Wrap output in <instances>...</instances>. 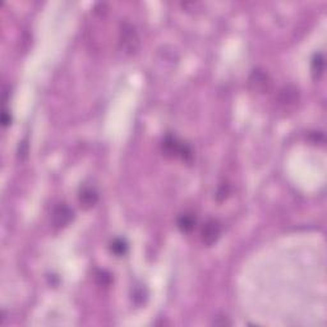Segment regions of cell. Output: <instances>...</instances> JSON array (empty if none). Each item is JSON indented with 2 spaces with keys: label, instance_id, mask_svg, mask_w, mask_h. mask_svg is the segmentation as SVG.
Instances as JSON below:
<instances>
[{
  "label": "cell",
  "instance_id": "1",
  "mask_svg": "<svg viewBox=\"0 0 327 327\" xmlns=\"http://www.w3.org/2000/svg\"><path fill=\"white\" fill-rule=\"evenodd\" d=\"M163 151L165 152V155H170L171 158H179L185 161H189L192 159V150L185 143L180 142L172 136H167L164 140Z\"/></svg>",
  "mask_w": 327,
  "mask_h": 327
},
{
  "label": "cell",
  "instance_id": "2",
  "mask_svg": "<svg viewBox=\"0 0 327 327\" xmlns=\"http://www.w3.org/2000/svg\"><path fill=\"white\" fill-rule=\"evenodd\" d=\"M220 235H221V225L217 220H208L204 226L202 228L201 238L204 245L211 247L219 240Z\"/></svg>",
  "mask_w": 327,
  "mask_h": 327
},
{
  "label": "cell",
  "instance_id": "3",
  "mask_svg": "<svg viewBox=\"0 0 327 327\" xmlns=\"http://www.w3.org/2000/svg\"><path fill=\"white\" fill-rule=\"evenodd\" d=\"M73 210H70L65 203H59L53 212V222L56 228H64L73 220Z\"/></svg>",
  "mask_w": 327,
  "mask_h": 327
},
{
  "label": "cell",
  "instance_id": "4",
  "mask_svg": "<svg viewBox=\"0 0 327 327\" xmlns=\"http://www.w3.org/2000/svg\"><path fill=\"white\" fill-rule=\"evenodd\" d=\"M79 203L83 208L88 210V208H92L95 204L97 203V199H99V194H97L96 190L94 188L87 187L85 185L83 188H81L79 190Z\"/></svg>",
  "mask_w": 327,
  "mask_h": 327
},
{
  "label": "cell",
  "instance_id": "5",
  "mask_svg": "<svg viewBox=\"0 0 327 327\" xmlns=\"http://www.w3.org/2000/svg\"><path fill=\"white\" fill-rule=\"evenodd\" d=\"M120 38H122V44L126 47H128L129 51L136 50L135 44H138V37L133 27L128 23H124L122 26V31H120Z\"/></svg>",
  "mask_w": 327,
  "mask_h": 327
},
{
  "label": "cell",
  "instance_id": "6",
  "mask_svg": "<svg viewBox=\"0 0 327 327\" xmlns=\"http://www.w3.org/2000/svg\"><path fill=\"white\" fill-rule=\"evenodd\" d=\"M324 69H325V59L324 55L321 53L315 54L312 59V74L313 78L319 79L321 78V76L324 74Z\"/></svg>",
  "mask_w": 327,
  "mask_h": 327
},
{
  "label": "cell",
  "instance_id": "7",
  "mask_svg": "<svg viewBox=\"0 0 327 327\" xmlns=\"http://www.w3.org/2000/svg\"><path fill=\"white\" fill-rule=\"evenodd\" d=\"M194 225H196V217L193 216V215H181L178 220V228L180 229L183 233H189V231L193 230L194 228Z\"/></svg>",
  "mask_w": 327,
  "mask_h": 327
},
{
  "label": "cell",
  "instance_id": "8",
  "mask_svg": "<svg viewBox=\"0 0 327 327\" xmlns=\"http://www.w3.org/2000/svg\"><path fill=\"white\" fill-rule=\"evenodd\" d=\"M249 83H254L257 91L263 90L266 87V83H267V76L263 72H260V70H254L251 79H249Z\"/></svg>",
  "mask_w": 327,
  "mask_h": 327
},
{
  "label": "cell",
  "instance_id": "9",
  "mask_svg": "<svg viewBox=\"0 0 327 327\" xmlns=\"http://www.w3.org/2000/svg\"><path fill=\"white\" fill-rule=\"evenodd\" d=\"M110 249L115 256L120 257V256H124V254L127 253V251H128V244H127L126 240L120 239L119 238V239H115L114 242L111 243Z\"/></svg>",
  "mask_w": 327,
  "mask_h": 327
},
{
  "label": "cell",
  "instance_id": "10",
  "mask_svg": "<svg viewBox=\"0 0 327 327\" xmlns=\"http://www.w3.org/2000/svg\"><path fill=\"white\" fill-rule=\"evenodd\" d=\"M10 120H12V118H10V114L8 113V110H4L3 113V126L6 127L9 126V123H10Z\"/></svg>",
  "mask_w": 327,
  "mask_h": 327
}]
</instances>
